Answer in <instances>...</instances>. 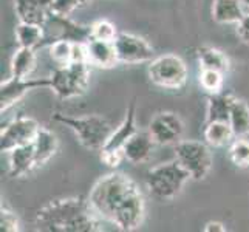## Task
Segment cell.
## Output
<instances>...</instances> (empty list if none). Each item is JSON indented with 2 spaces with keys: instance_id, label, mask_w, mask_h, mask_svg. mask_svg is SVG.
Returning a JSON list of instances; mask_svg holds the SVG:
<instances>
[{
  "instance_id": "obj_18",
  "label": "cell",
  "mask_w": 249,
  "mask_h": 232,
  "mask_svg": "<svg viewBox=\"0 0 249 232\" xmlns=\"http://www.w3.org/2000/svg\"><path fill=\"white\" fill-rule=\"evenodd\" d=\"M243 0H213L212 19L220 25L238 23L248 13Z\"/></svg>"
},
{
  "instance_id": "obj_17",
  "label": "cell",
  "mask_w": 249,
  "mask_h": 232,
  "mask_svg": "<svg viewBox=\"0 0 249 232\" xmlns=\"http://www.w3.org/2000/svg\"><path fill=\"white\" fill-rule=\"evenodd\" d=\"M36 167V153H34L33 143L14 147L10 152V169H8V174H10L11 178L27 175Z\"/></svg>"
},
{
  "instance_id": "obj_22",
  "label": "cell",
  "mask_w": 249,
  "mask_h": 232,
  "mask_svg": "<svg viewBox=\"0 0 249 232\" xmlns=\"http://www.w3.org/2000/svg\"><path fill=\"white\" fill-rule=\"evenodd\" d=\"M36 50L27 48V47H19L17 51L13 54L11 59V76L14 77H30V74L36 68Z\"/></svg>"
},
{
  "instance_id": "obj_2",
  "label": "cell",
  "mask_w": 249,
  "mask_h": 232,
  "mask_svg": "<svg viewBox=\"0 0 249 232\" xmlns=\"http://www.w3.org/2000/svg\"><path fill=\"white\" fill-rule=\"evenodd\" d=\"M36 226L48 232H99L104 231L89 198L67 196L44 204L36 214Z\"/></svg>"
},
{
  "instance_id": "obj_35",
  "label": "cell",
  "mask_w": 249,
  "mask_h": 232,
  "mask_svg": "<svg viewBox=\"0 0 249 232\" xmlns=\"http://www.w3.org/2000/svg\"><path fill=\"white\" fill-rule=\"evenodd\" d=\"M203 231L204 232H226L228 229L221 221H209V223H206Z\"/></svg>"
},
{
  "instance_id": "obj_33",
  "label": "cell",
  "mask_w": 249,
  "mask_h": 232,
  "mask_svg": "<svg viewBox=\"0 0 249 232\" xmlns=\"http://www.w3.org/2000/svg\"><path fill=\"white\" fill-rule=\"evenodd\" d=\"M71 62L89 64L87 42H73V50H71Z\"/></svg>"
},
{
  "instance_id": "obj_23",
  "label": "cell",
  "mask_w": 249,
  "mask_h": 232,
  "mask_svg": "<svg viewBox=\"0 0 249 232\" xmlns=\"http://www.w3.org/2000/svg\"><path fill=\"white\" fill-rule=\"evenodd\" d=\"M204 141L208 143L211 147H223V145H229L232 143L234 132L232 127L226 121H212L206 123L204 127Z\"/></svg>"
},
{
  "instance_id": "obj_14",
  "label": "cell",
  "mask_w": 249,
  "mask_h": 232,
  "mask_svg": "<svg viewBox=\"0 0 249 232\" xmlns=\"http://www.w3.org/2000/svg\"><path fill=\"white\" fill-rule=\"evenodd\" d=\"M136 132H138V127H136V104L133 101L130 102V106L127 107L123 121L119 123L118 127H115L113 133H111V136L108 138L107 144L104 145L102 150H123L124 144L130 140Z\"/></svg>"
},
{
  "instance_id": "obj_3",
  "label": "cell",
  "mask_w": 249,
  "mask_h": 232,
  "mask_svg": "<svg viewBox=\"0 0 249 232\" xmlns=\"http://www.w3.org/2000/svg\"><path fill=\"white\" fill-rule=\"evenodd\" d=\"M54 121L67 125L78 136L79 143L85 149L102 150L115 127L102 115H84V116H65L61 113L54 115Z\"/></svg>"
},
{
  "instance_id": "obj_25",
  "label": "cell",
  "mask_w": 249,
  "mask_h": 232,
  "mask_svg": "<svg viewBox=\"0 0 249 232\" xmlns=\"http://www.w3.org/2000/svg\"><path fill=\"white\" fill-rule=\"evenodd\" d=\"M198 62L206 70H217L221 73L229 71V59L221 50L213 47H201L198 50Z\"/></svg>"
},
{
  "instance_id": "obj_29",
  "label": "cell",
  "mask_w": 249,
  "mask_h": 232,
  "mask_svg": "<svg viewBox=\"0 0 249 232\" xmlns=\"http://www.w3.org/2000/svg\"><path fill=\"white\" fill-rule=\"evenodd\" d=\"M73 42L70 40H56L50 45V56L56 65H67L71 62Z\"/></svg>"
},
{
  "instance_id": "obj_13",
  "label": "cell",
  "mask_w": 249,
  "mask_h": 232,
  "mask_svg": "<svg viewBox=\"0 0 249 232\" xmlns=\"http://www.w3.org/2000/svg\"><path fill=\"white\" fill-rule=\"evenodd\" d=\"M53 0H14V11L19 22L44 25L51 13Z\"/></svg>"
},
{
  "instance_id": "obj_30",
  "label": "cell",
  "mask_w": 249,
  "mask_h": 232,
  "mask_svg": "<svg viewBox=\"0 0 249 232\" xmlns=\"http://www.w3.org/2000/svg\"><path fill=\"white\" fill-rule=\"evenodd\" d=\"M0 229H2V232H17L20 229V223L17 215L3 204L0 208Z\"/></svg>"
},
{
  "instance_id": "obj_1",
  "label": "cell",
  "mask_w": 249,
  "mask_h": 232,
  "mask_svg": "<svg viewBox=\"0 0 249 232\" xmlns=\"http://www.w3.org/2000/svg\"><path fill=\"white\" fill-rule=\"evenodd\" d=\"M89 201L98 215L123 232L136 231L145 215V201L130 177L111 172L90 189Z\"/></svg>"
},
{
  "instance_id": "obj_21",
  "label": "cell",
  "mask_w": 249,
  "mask_h": 232,
  "mask_svg": "<svg viewBox=\"0 0 249 232\" xmlns=\"http://www.w3.org/2000/svg\"><path fill=\"white\" fill-rule=\"evenodd\" d=\"M16 40L19 47H27L34 50L44 47V40H45L44 27L36 23L19 22V25L16 27Z\"/></svg>"
},
{
  "instance_id": "obj_24",
  "label": "cell",
  "mask_w": 249,
  "mask_h": 232,
  "mask_svg": "<svg viewBox=\"0 0 249 232\" xmlns=\"http://www.w3.org/2000/svg\"><path fill=\"white\" fill-rule=\"evenodd\" d=\"M229 124L232 127L235 138L246 136L249 133V106L243 99L234 98L229 113Z\"/></svg>"
},
{
  "instance_id": "obj_26",
  "label": "cell",
  "mask_w": 249,
  "mask_h": 232,
  "mask_svg": "<svg viewBox=\"0 0 249 232\" xmlns=\"http://www.w3.org/2000/svg\"><path fill=\"white\" fill-rule=\"evenodd\" d=\"M229 160L237 167H249V140H245V136H240L237 140H232L228 149Z\"/></svg>"
},
{
  "instance_id": "obj_7",
  "label": "cell",
  "mask_w": 249,
  "mask_h": 232,
  "mask_svg": "<svg viewBox=\"0 0 249 232\" xmlns=\"http://www.w3.org/2000/svg\"><path fill=\"white\" fill-rule=\"evenodd\" d=\"M175 160L191 175L192 179H204L212 169V152L206 141L181 140L175 144Z\"/></svg>"
},
{
  "instance_id": "obj_37",
  "label": "cell",
  "mask_w": 249,
  "mask_h": 232,
  "mask_svg": "<svg viewBox=\"0 0 249 232\" xmlns=\"http://www.w3.org/2000/svg\"><path fill=\"white\" fill-rule=\"evenodd\" d=\"M243 2H245V3H246L248 6H249V0H243Z\"/></svg>"
},
{
  "instance_id": "obj_10",
  "label": "cell",
  "mask_w": 249,
  "mask_h": 232,
  "mask_svg": "<svg viewBox=\"0 0 249 232\" xmlns=\"http://www.w3.org/2000/svg\"><path fill=\"white\" fill-rule=\"evenodd\" d=\"M118 61L123 64H144L150 62L155 54L147 40L130 33H119L113 40Z\"/></svg>"
},
{
  "instance_id": "obj_28",
  "label": "cell",
  "mask_w": 249,
  "mask_h": 232,
  "mask_svg": "<svg viewBox=\"0 0 249 232\" xmlns=\"http://www.w3.org/2000/svg\"><path fill=\"white\" fill-rule=\"evenodd\" d=\"M118 34L119 33L116 31V27L110 20L99 19L90 25V39L113 42Z\"/></svg>"
},
{
  "instance_id": "obj_12",
  "label": "cell",
  "mask_w": 249,
  "mask_h": 232,
  "mask_svg": "<svg viewBox=\"0 0 249 232\" xmlns=\"http://www.w3.org/2000/svg\"><path fill=\"white\" fill-rule=\"evenodd\" d=\"M149 133L153 141L160 145L177 144L183 140L184 124L174 111H160L152 118L149 124Z\"/></svg>"
},
{
  "instance_id": "obj_19",
  "label": "cell",
  "mask_w": 249,
  "mask_h": 232,
  "mask_svg": "<svg viewBox=\"0 0 249 232\" xmlns=\"http://www.w3.org/2000/svg\"><path fill=\"white\" fill-rule=\"evenodd\" d=\"M33 145H34V153H36V164L37 167H40L47 164L54 157V153L57 152L59 147V141L53 132L45 127H40L37 136L33 141Z\"/></svg>"
},
{
  "instance_id": "obj_32",
  "label": "cell",
  "mask_w": 249,
  "mask_h": 232,
  "mask_svg": "<svg viewBox=\"0 0 249 232\" xmlns=\"http://www.w3.org/2000/svg\"><path fill=\"white\" fill-rule=\"evenodd\" d=\"M101 160L106 166L115 169L121 164L123 160L125 158H124L123 150H101Z\"/></svg>"
},
{
  "instance_id": "obj_34",
  "label": "cell",
  "mask_w": 249,
  "mask_h": 232,
  "mask_svg": "<svg viewBox=\"0 0 249 232\" xmlns=\"http://www.w3.org/2000/svg\"><path fill=\"white\" fill-rule=\"evenodd\" d=\"M237 36L238 39L249 44V11L245 14V17L237 23Z\"/></svg>"
},
{
  "instance_id": "obj_5",
  "label": "cell",
  "mask_w": 249,
  "mask_h": 232,
  "mask_svg": "<svg viewBox=\"0 0 249 232\" xmlns=\"http://www.w3.org/2000/svg\"><path fill=\"white\" fill-rule=\"evenodd\" d=\"M90 84V64L70 62L57 65L50 76V90L61 99H71L84 94Z\"/></svg>"
},
{
  "instance_id": "obj_15",
  "label": "cell",
  "mask_w": 249,
  "mask_h": 232,
  "mask_svg": "<svg viewBox=\"0 0 249 232\" xmlns=\"http://www.w3.org/2000/svg\"><path fill=\"white\" fill-rule=\"evenodd\" d=\"M155 141H153L152 135L147 132H136L130 140H128L124 147H123V153H124V158L132 162V164H140V162H144L147 160L152 150L155 147Z\"/></svg>"
},
{
  "instance_id": "obj_9",
  "label": "cell",
  "mask_w": 249,
  "mask_h": 232,
  "mask_svg": "<svg viewBox=\"0 0 249 232\" xmlns=\"http://www.w3.org/2000/svg\"><path fill=\"white\" fill-rule=\"evenodd\" d=\"M40 125L36 119L30 116H17L5 125L0 133V149L2 152L10 153L14 147L25 145L34 141L39 133Z\"/></svg>"
},
{
  "instance_id": "obj_27",
  "label": "cell",
  "mask_w": 249,
  "mask_h": 232,
  "mask_svg": "<svg viewBox=\"0 0 249 232\" xmlns=\"http://www.w3.org/2000/svg\"><path fill=\"white\" fill-rule=\"evenodd\" d=\"M225 84V73L217 71V70H206L201 68L200 71V85L203 90H206L209 94L220 93Z\"/></svg>"
},
{
  "instance_id": "obj_31",
  "label": "cell",
  "mask_w": 249,
  "mask_h": 232,
  "mask_svg": "<svg viewBox=\"0 0 249 232\" xmlns=\"http://www.w3.org/2000/svg\"><path fill=\"white\" fill-rule=\"evenodd\" d=\"M78 6H81L79 0H53L51 11L62 16H70Z\"/></svg>"
},
{
  "instance_id": "obj_36",
  "label": "cell",
  "mask_w": 249,
  "mask_h": 232,
  "mask_svg": "<svg viewBox=\"0 0 249 232\" xmlns=\"http://www.w3.org/2000/svg\"><path fill=\"white\" fill-rule=\"evenodd\" d=\"M90 0H79V5H87Z\"/></svg>"
},
{
  "instance_id": "obj_8",
  "label": "cell",
  "mask_w": 249,
  "mask_h": 232,
  "mask_svg": "<svg viewBox=\"0 0 249 232\" xmlns=\"http://www.w3.org/2000/svg\"><path fill=\"white\" fill-rule=\"evenodd\" d=\"M45 33L44 45H51L56 40H70V42H89L90 40V27L76 23L70 19V16L56 14L51 11L48 19L42 25Z\"/></svg>"
},
{
  "instance_id": "obj_4",
  "label": "cell",
  "mask_w": 249,
  "mask_h": 232,
  "mask_svg": "<svg viewBox=\"0 0 249 232\" xmlns=\"http://www.w3.org/2000/svg\"><path fill=\"white\" fill-rule=\"evenodd\" d=\"M189 179H192L189 172L175 160L152 167L145 175V184L157 200L164 201L174 200L181 194Z\"/></svg>"
},
{
  "instance_id": "obj_16",
  "label": "cell",
  "mask_w": 249,
  "mask_h": 232,
  "mask_svg": "<svg viewBox=\"0 0 249 232\" xmlns=\"http://www.w3.org/2000/svg\"><path fill=\"white\" fill-rule=\"evenodd\" d=\"M87 51H89V64L93 67L108 70V68H113L116 67V64H119L113 42L90 39L87 42Z\"/></svg>"
},
{
  "instance_id": "obj_6",
  "label": "cell",
  "mask_w": 249,
  "mask_h": 232,
  "mask_svg": "<svg viewBox=\"0 0 249 232\" xmlns=\"http://www.w3.org/2000/svg\"><path fill=\"white\" fill-rule=\"evenodd\" d=\"M147 74L152 84L157 87L166 90H178L186 85L189 70L186 62L179 56L162 54L153 57L149 62Z\"/></svg>"
},
{
  "instance_id": "obj_11",
  "label": "cell",
  "mask_w": 249,
  "mask_h": 232,
  "mask_svg": "<svg viewBox=\"0 0 249 232\" xmlns=\"http://www.w3.org/2000/svg\"><path fill=\"white\" fill-rule=\"evenodd\" d=\"M37 89H50V77H14L2 81L0 84V111H6L14 104H17L25 94L37 90Z\"/></svg>"
},
{
  "instance_id": "obj_20",
  "label": "cell",
  "mask_w": 249,
  "mask_h": 232,
  "mask_svg": "<svg viewBox=\"0 0 249 232\" xmlns=\"http://www.w3.org/2000/svg\"><path fill=\"white\" fill-rule=\"evenodd\" d=\"M234 96L225 93H213L209 94L208 106H206V123L212 121H226L229 123L231 106H232Z\"/></svg>"
}]
</instances>
